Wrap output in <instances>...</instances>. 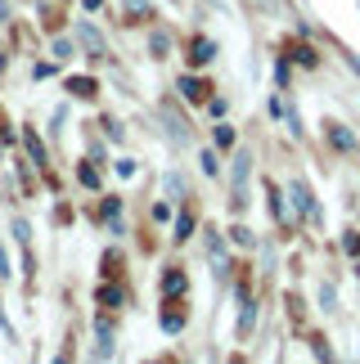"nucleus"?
<instances>
[{
    "label": "nucleus",
    "mask_w": 360,
    "mask_h": 364,
    "mask_svg": "<svg viewBox=\"0 0 360 364\" xmlns=\"http://www.w3.org/2000/svg\"><path fill=\"white\" fill-rule=\"evenodd\" d=\"M248 176H253V153H234V166H230V193H234V212H243L248 207Z\"/></svg>",
    "instance_id": "obj_1"
},
{
    "label": "nucleus",
    "mask_w": 360,
    "mask_h": 364,
    "mask_svg": "<svg viewBox=\"0 0 360 364\" xmlns=\"http://www.w3.org/2000/svg\"><path fill=\"white\" fill-rule=\"evenodd\" d=\"M77 41L86 46L90 59H104V54H108V41L100 36V27H95V23H81V27H77Z\"/></svg>",
    "instance_id": "obj_2"
},
{
    "label": "nucleus",
    "mask_w": 360,
    "mask_h": 364,
    "mask_svg": "<svg viewBox=\"0 0 360 364\" xmlns=\"http://www.w3.org/2000/svg\"><path fill=\"white\" fill-rule=\"evenodd\" d=\"M288 198H293V207H297V216H315V203H311V189L302 185V180H293L288 185Z\"/></svg>",
    "instance_id": "obj_3"
},
{
    "label": "nucleus",
    "mask_w": 360,
    "mask_h": 364,
    "mask_svg": "<svg viewBox=\"0 0 360 364\" xmlns=\"http://www.w3.org/2000/svg\"><path fill=\"white\" fill-rule=\"evenodd\" d=\"M162 122H167V131H171V139H176V144H185V139H189V131H185V117H180L171 104H162Z\"/></svg>",
    "instance_id": "obj_4"
},
{
    "label": "nucleus",
    "mask_w": 360,
    "mask_h": 364,
    "mask_svg": "<svg viewBox=\"0 0 360 364\" xmlns=\"http://www.w3.org/2000/svg\"><path fill=\"white\" fill-rule=\"evenodd\" d=\"M95 338H100V342H95V355H113V324H108V319H100V324H95Z\"/></svg>",
    "instance_id": "obj_5"
},
{
    "label": "nucleus",
    "mask_w": 360,
    "mask_h": 364,
    "mask_svg": "<svg viewBox=\"0 0 360 364\" xmlns=\"http://www.w3.org/2000/svg\"><path fill=\"white\" fill-rule=\"evenodd\" d=\"M185 288H189L185 270H176V265H171V270L162 274V292H167V297H180V292H185Z\"/></svg>",
    "instance_id": "obj_6"
},
{
    "label": "nucleus",
    "mask_w": 360,
    "mask_h": 364,
    "mask_svg": "<svg viewBox=\"0 0 360 364\" xmlns=\"http://www.w3.org/2000/svg\"><path fill=\"white\" fill-rule=\"evenodd\" d=\"M176 90H180V100H189V104H198L207 86H203V81H198V77H180V81H176Z\"/></svg>",
    "instance_id": "obj_7"
},
{
    "label": "nucleus",
    "mask_w": 360,
    "mask_h": 364,
    "mask_svg": "<svg viewBox=\"0 0 360 364\" xmlns=\"http://www.w3.org/2000/svg\"><path fill=\"white\" fill-rule=\"evenodd\" d=\"M189 59H194V63H212V59H216V46H212L207 36H198V41H194V54H189Z\"/></svg>",
    "instance_id": "obj_8"
},
{
    "label": "nucleus",
    "mask_w": 360,
    "mask_h": 364,
    "mask_svg": "<svg viewBox=\"0 0 360 364\" xmlns=\"http://www.w3.org/2000/svg\"><path fill=\"white\" fill-rule=\"evenodd\" d=\"M23 139H27V153H32V162H41V166H46V144H41V135L32 131V126L23 131Z\"/></svg>",
    "instance_id": "obj_9"
},
{
    "label": "nucleus",
    "mask_w": 360,
    "mask_h": 364,
    "mask_svg": "<svg viewBox=\"0 0 360 364\" xmlns=\"http://www.w3.org/2000/svg\"><path fill=\"white\" fill-rule=\"evenodd\" d=\"M104 225H108V230H122V203H117V198L104 203Z\"/></svg>",
    "instance_id": "obj_10"
},
{
    "label": "nucleus",
    "mask_w": 360,
    "mask_h": 364,
    "mask_svg": "<svg viewBox=\"0 0 360 364\" xmlns=\"http://www.w3.org/2000/svg\"><path fill=\"white\" fill-rule=\"evenodd\" d=\"M207 257H212V265L226 274V243H221V239H207Z\"/></svg>",
    "instance_id": "obj_11"
},
{
    "label": "nucleus",
    "mask_w": 360,
    "mask_h": 364,
    "mask_svg": "<svg viewBox=\"0 0 360 364\" xmlns=\"http://www.w3.org/2000/svg\"><path fill=\"white\" fill-rule=\"evenodd\" d=\"M329 144H334V149H351V131H347V126H329Z\"/></svg>",
    "instance_id": "obj_12"
},
{
    "label": "nucleus",
    "mask_w": 360,
    "mask_h": 364,
    "mask_svg": "<svg viewBox=\"0 0 360 364\" xmlns=\"http://www.w3.org/2000/svg\"><path fill=\"white\" fill-rule=\"evenodd\" d=\"M68 90L81 95V100H90V95H95V81L90 77H73V81H68Z\"/></svg>",
    "instance_id": "obj_13"
},
{
    "label": "nucleus",
    "mask_w": 360,
    "mask_h": 364,
    "mask_svg": "<svg viewBox=\"0 0 360 364\" xmlns=\"http://www.w3.org/2000/svg\"><path fill=\"white\" fill-rule=\"evenodd\" d=\"M149 50H154V59H162V54L171 50V36H167V32L158 27V32H154V41H149Z\"/></svg>",
    "instance_id": "obj_14"
},
{
    "label": "nucleus",
    "mask_w": 360,
    "mask_h": 364,
    "mask_svg": "<svg viewBox=\"0 0 360 364\" xmlns=\"http://www.w3.org/2000/svg\"><path fill=\"white\" fill-rule=\"evenodd\" d=\"M212 139H216V149H234V126H216Z\"/></svg>",
    "instance_id": "obj_15"
},
{
    "label": "nucleus",
    "mask_w": 360,
    "mask_h": 364,
    "mask_svg": "<svg viewBox=\"0 0 360 364\" xmlns=\"http://www.w3.org/2000/svg\"><path fill=\"white\" fill-rule=\"evenodd\" d=\"M77 180L86 189H100V171H95V166H77Z\"/></svg>",
    "instance_id": "obj_16"
},
{
    "label": "nucleus",
    "mask_w": 360,
    "mask_h": 364,
    "mask_svg": "<svg viewBox=\"0 0 360 364\" xmlns=\"http://www.w3.org/2000/svg\"><path fill=\"white\" fill-rule=\"evenodd\" d=\"M162 328H167V333H180V328H185V315H180V311H167V315H162Z\"/></svg>",
    "instance_id": "obj_17"
},
{
    "label": "nucleus",
    "mask_w": 360,
    "mask_h": 364,
    "mask_svg": "<svg viewBox=\"0 0 360 364\" xmlns=\"http://www.w3.org/2000/svg\"><path fill=\"white\" fill-rule=\"evenodd\" d=\"M189 234H194V216L185 212V216H180V220H176V239H180V243H185V239H189Z\"/></svg>",
    "instance_id": "obj_18"
},
{
    "label": "nucleus",
    "mask_w": 360,
    "mask_h": 364,
    "mask_svg": "<svg viewBox=\"0 0 360 364\" xmlns=\"http://www.w3.org/2000/svg\"><path fill=\"white\" fill-rule=\"evenodd\" d=\"M100 301H104V306H122V292L104 284V288H100Z\"/></svg>",
    "instance_id": "obj_19"
},
{
    "label": "nucleus",
    "mask_w": 360,
    "mask_h": 364,
    "mask_svg": "<svg viewBox=\"0 0 360 364\" xmlns=\"http://www.w3.org/2000/svg\"><path fill=\"white\" fill-rule=\"evenodd\" d=\"M127 5H131V18H149V14H154L149 0H127Z\"/></svg>",
    "instance_id": "obj_20"
},
{
    "label": "nucleus",
    "mask_w": 360,
    "mask_h": 364,
    "mask_svg": "<svg viewBox=\"0 0 360 364\" xmlns=\"http://www.w3.org/2000/svg\"><path fill=\"white\" fill-rule=\"evenodd\" d=\"M167 193H171V198H185V185H180V176H167Z\"/></svg>",
    "instance_id": "obj_21"
},
{
    "label": "nucleus",
    "mask_w": 360,
    "mask_h": 364,
    "mask_svg": "<svg viewBox=\"0 0 360 364\" xmlns=\"http://www.w3.org/2000/svg\"><path fill=\"white\" fill-rule=\"evenodd\" d=\"M203 171H207V176H216V171H221V162H216V153H203Z\"/></svg>",
    "instance_id": "obj_22"
},
{
    "label": "nucleus",
    "mask_w": 360,
    "mask_h": 364,
    "mask_svg": "<svg viewBox=\"0 0 360 364\" xmlns=\"http://www.w3.org/2000/svg\"><path fill=\"white\" fill-rule=\"evenodd\" d=\"M0 274L9 279V257H5V243H0Z\"/></svg>",
    "instance_id": "obj_23"
},
{
    "label": "nucleus",
    "mask_w": 360,
    "mask_h": 364,
    "mask_svg": "<svg viewBox=\"0 0 360 364\" xmlns=\"http://www.w3.org/2000/svg\"><path fill=\"white\" fill-rule=\"evenodd\" d=\"M347 63H351V68H356V73H360V59H347Z\"/></svg>",
    "instance_id": "obj_24"
}]
</instances>
